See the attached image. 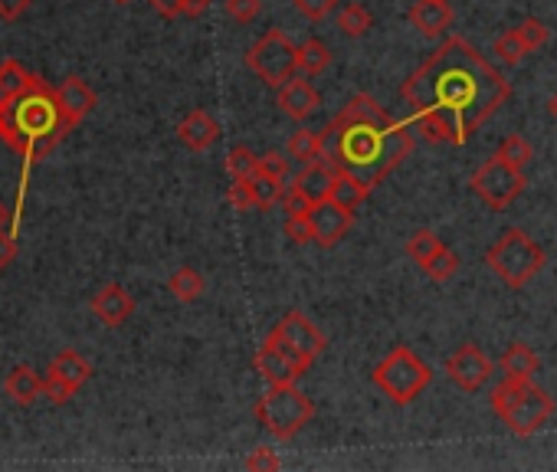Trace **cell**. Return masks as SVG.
Wrapping results in <instances>:
<instances>
[{
	"label": "cell",
	"instance_id": "cell-1",
	"mask_svg": "<svg viewBox=\"0 0 557 472\" xmlns=\"http://www.w3.org/2000/svg\"><path fill=\"white\" fill-rule=\"evenodd\" d=\"M400 96L426 141L462 148L512 99V82L466 37L453 33L407 76Z\"/></svg>",
	"mask_w": 557,
	"mask_h": 472
},
{
	"label": "cell",
	"instance_id": "cell-2",
	"mask_svg": "<svg viewBox=\"0 0 557 472\" xmlns=\"http://www.w3.org/2000/svg\"><path fill=\"white\" fill-rule=\"evenodd\" d=\"M322 141L325 161L331 168L361 177L371 187H377L390 171L400 168L413 151L407 122L394 118L371 96H354L325 125Z\"/></svg>",
	"mask_w": 557,
	"mask_h": 472
},
{
	"label": "cell",
	"instance_id": "cell-3",
	"mask_svg": "<svg viewBox=\"0 0 557 472\" xmlns=\"http://www.w3.org/2000/svg\"><path fill=\"white\" fill-rule=\"evenodd\" d=\"M66 128L69 125L63 109H59L56 89L43 86L37 76H30L27 89L0 109V135L14 148L27 151L30 158H37L40 151H50Z\"/></svg>",
	"mask_w": 557,
	"mask_h": 472
},
{
	"label": "cell",
	"instance_id": "cell-4",
	"mask_svg": "<svg viewBox=\"0 0 557 472\" xmlns=\"http://www.w3.org/2000/svg\"><path fill=\"white\" fill-rule=\"evenodd\" d=\"M492 413L499 417L515 436H535L554 413V397L535 381H512L492 387Z\"/></svg>",
	"mask_w": 557,
	"mask_h": 472
},
{
	"label": "cell",
	"instance_id": "cell-5",
	"mask_svg": "<svg viewBox=\"0 0 557 472\" xmlns=\"http://www.w3.org/2000/svg\"><path fill=\"white\" fill-rule=\"evenodd\" d=\"M544 263H548V256H544L541 243L531 240L521 227L502 230V236L489 246V253H485V266H489L508 289H525L544 269Z\"/></svg>",
	"mask_w": 557,
	"mask_h": 472
},
{
	"label": "cell",
	"instance_id": "cell-6",
	"mask_svg": "<svg viewBox=\"0 0 557 472\" xmlns=\"http://www.w3.org/2000/svg\"><path fill=\"white\" fill-rule=\"evenodd\" d=\"M371 381H374L377 391H381L390 400V404L407 407V404H413V400H417L426 391V387H430L433 371H430V364H426L413 348L397 345L371 371Z\"/></svg>",
	"mask_w": 557,
	"mask_h": 472
},
{
	"label": "cell",
	"instance_id": "cell-7",
	"mask_svg": "<svg viewBox=\"0 0 557 472\" xmlns=\"http://www.w3.org/2000/svg\"><path fill=\"white\" fill-rule=\"evenodd\" d=\"M315 417V404L295 384H276L256 400V420L276 436V440H292L299 436Z\"/></svg>",
	"mask_w": 557,
	"mask_h": 472
},
{
	"label": "cell",
	"instance_id": "cell-8",
	"mask_svg": "<svg viewBox=\"0 0 557 472\" xmlns=\"http://www.w3.org/2000/svg\"><path fill=\"white\" fill-rule=\"evenodd\" d=\"M246 66L266 82V86H282L299 73V46H295L286 30H266L250 50H246Z\"/></svg>",
	"mask_w": 557,
	"mask_h": 472
},
{
	"label": "cell",
	"instance_id": "cell-9",
	"mask_svg": "<svg viewBox=\"0 0 557 472\" xmlns=\"http://www.w3.org/2000/svg\"><path fill=\"white\" fill-rule=\"evenodd\" d=\"M469 184H472V191L482 197L485 207L505 210L508 204H515L521 191H525V171L495 155V158L485 161L476 174H472Z\"/></svg>",
	"mask_w": 557,
	"mask_h": 472
},
{
	"label": "cell",
	"instance_id": "cell-10",
	"mask_svg": "<svg viewBox=\"0 0 557 472\" xmlns=\"http://www.w3.org/2000/svg\"><path fill=\"white\" fill-rule=\"evenodd\" d=\"M253 364H256L259 377H263L269 387H276V384H295L299 377L308 374V368H312L315 361L305 358L302 351H295L292 345H286V341L269 332L263 345H259Z\"/></svg>",
	"mask_w": 557,
	"mask_h": 472
},
{
	"label": "cell",
	"instance_id": "cell-11",
	"mask_svg": "<svg viewBox=\"0 0 557 472\" xmlns=\"http://www.w3.org/2000/svg\"><path fill=\"white\" fill-rule=\"evenodd\" d=\"M446 374L459 391L479 394L482 387L492 381L495 364L489 361V354H485L479 345H462L453 358H446Z\"/></svg>",
	"mask_w": 557,
	"mask_h": 472
},
{
	"label": "cell",
	"instance_id": "cell-12",
	"mask_svg": "<svg viewBox=\"0 0 557 472\" xmlns=\"http://www.w3.org/2000/svg\"><path fill=\"white\" fill-rule=\"evenodd\" d=\"M354 223V210L338 204V200H318V204H312V210H308V227H312V243L325 246V250H331V246H338V240H345V233L351 230Z\"/></svg>",
	"mask_w": 557,
	"mask_h": 472
},
{
	"label": "cell",
	"instance_id": "cell-13",
	"mask_svg": "<svg viewBox=\"0 0 557 472\" xmlns=\"http://www.w3.org/2000/svg\"><path fill=\"white\" fill-rule=\"evenodd\" d=\"M272 335L282 338L286 345H292L295 351H302L305 358H312V361H315L318 354L325 351V345H328L325 335L318 332V328H315L312 322H308V318H305L302 312H286V315H282L279 325L272 328Z\"/></svg>",
	"mask_w": 557,
	"mask_h": 472
},
{
	"label": "cell",
	"instance_id": "cell-14",
	"mask_svg": "<svg viewBox=\"0 0 557 472\" xmlns=\"http://www.w3.org/2000/svg\"><path fill=\"white\" fill-rule=\"evenodd\" d=\"M89 309L105 328H122L128 318L135 315V299H132V292H128L125 286L109 282V286H102L96 295H92Z\"/></svg>",
	"mask_w": 557,
	"mask_h": 472
},
{
	"label": "cell",
	"instance_id": "cell-15",
	"mask_svg": "<svg viewBox=\"0 0 557 472\" xmlns=\"http://www.w3.org/2000/svg\"><path fill=\"white\" fill-rule=\"evenodd\" d=\"M279 109L286 118H292V122H308L315 112H318V105H322V99H318V92L312 82H305V79H289V82H282L279 86Z\"/></svg>",
	"mask_w": 557,
	"mask_h": 472
},
{
	"label": "cell",
	"instance_id": "cell-16",
	"mask_svg": "<svg viewBox=\"0 0 557 472\" xmlns=\"http://www.w3.org/2000/svg\"><path fill=\"white\" fill-rule=\"evenodd\" d=\"M56 99H59V109H63V118H66L69 128L79 125L82 118L96 109V92H92L89 82L79 79V76H66L63 82H59Z\"/></svg>",
	"mask_w": 557,
	"mask_h": 472
},
{
	"label": "cell",
	"instance_id": "cell-17",
	"mask_svg": "<svg viewBox=\"0 0 557 472\" xmlns=\"http://www.w3.org/2000/svg\"><path fill=\"white\" fill-rule=\"evenodd\" d=\"M410 23L413 30H420L423 37H443V33L453 27V7L443 4V0H417L410 7Z\"/></svg>",
	"mask_w": 557,
	"mask_h": 472
},
{
	"label": "cell",
	"instance_id": "cell-18",
	"mask_svg": "<svg viewBox=\"0 0 557 472\" xmlns=\"http://www.w3.org/2000/svg\"><path fill=\"white\" fill-rule=\"evenodd\" d=\"M177 138H181L184 148H191V151H207V148L213 145V141L220 138V125H217V118H213L210 112L194 109L191 115L184 118L181 125H177Z\"/></svg>",
	"mask_w": 557,
	"mask_h": 472
},
{
	"label": "cell",
	"instance_id": "cell-19",
	"mask_svg": "<svg viewBox=\"0 0 557 472\" xmlns=\"http://www.w3.org/2000/svg\"><path fill=\"white\" fill-rule=\"evenodd\" d=\"M335 168L325 161V158H318L312 164H305V171L295 177V191H299L308 204H318V200H325L331 194V184H335Z\"/></svg>",
	"mask_w": 557,
	"mask_h": 472
},
{
	"label": "cell",
	"instance_id": "cell-20",
	"mask_svg": "<svg viewBox=\"0 0 557 472\" xmlns=\"http://www.w3.org/2000/svg\"><path fill=\"white\" fill-rule=\"evenodd\" d=\"M4 391L17 407H33L43 397V377L33 371L30 364H17V368L7 374Z\"/></svg>",
	"mask_w": 557,
	"mask_h": 472
},
{
	"label": "cell",
	"instance_id": "cell-21",
	"mask_svg": "<svg viewBox=\"0 0 557 472\" xmlns=\"http://www.w3.org/2000/svg\"><path fill=\"white\" fill-rule=\"evenodd\" d=\"M46 374L56 377V381L69 384V387H73V391H79V387L92 377V364H89L86 358H82L79 351L63 348V351H59L56 358L50 361V371H46Z\"/></svg>",
	"mask_w": 557,
	"mask_h": 472
},
{
	"label": "cell",
	"instance_id": "cell-22",
	"mask_svg": "<svg viewBox=\"0 0 557 472\" xmlns=\"http://www.w3.org/2000/svg\"><path fill=\"white\" fill-rule=\"evenodd\" d=\"M538 371H541V358L525 345V341H515V345H508V351L502 354V374L512 377V381H531Z\"/></svg>",
	"mask_w": 557,
	"mask_h": 472
},
{
	"label": "cell",
	"instance_id": "cell-23",
	"mask_svg": "<svg viewBox=\"0 0 557 472\" xmlns=\"http://www.w3.org/2000/svg\"><path fill=\"white\" fill-rule=\"evenodd\" d=\"M286 151L295 161H305V164L325 158L322 132H312V128H295V132L289 135V141H286Z\"/></svg>",
	"mask_w": 557,
	"mask_h": 472
},
{
	"label": "cell",
	"instance_id": "cell-24",
	"mask_svg": "<svg viewBox=\"0 0 557 472\" xmlns=\"http://www.w3.org/2000/svg\"><path fill=\"white\" fill-rule=\"evenodd\" d=\"M204 289H207V282H204V276H200L194 266H181L168 279V292L174 295L177 302H184V305L187 302H197L200 295H204Z\"/></svg>",
	"mask_w": 557,
	"mask_h": 472
},
{
	"label": "cell",
	"instance_id": "cell-25",
	"mask_svg": "<svg viewBox=\"0 0 557 472\" xmlns=\"http://www.w3.org/2000/svg\"><path fill=\"white\" fill-rule=\"evenodd\" d=\"M371 191H374V187H371V184H364L361 177H354V174H348V171H338L328 197L354 210V207L361 204V200H367V194H371Z\"/></svg>",
	"mask_w": 557,
	"mask_h": 472
},
{
	"label": "cell",
	"instance_id": "cell-26",
	"mask_svg": "<svg viewBox=\"0 0 557 472\" xmlns=\"http://www.w3.org/2000/svg\"><path fill=\"white\" fill-rule=\"evenodd\" d=\"M250 191H253V204L259 210H269L282 204V194H286V187H282V177H272L266 171H256L250 177Z\"/></svg>",
	"mask_w": 557,
	"mask_h": 472
},
{
	"label": "cell",
	"instance_id": "cell-27",
	"mask_svg": "<svg viewBox=\"0 0 557 472\" xmlns=\"http://www.w3.org/2000/svg\"><path fill=\"white\" fill-rule=\"evenodd\" d=\"M30 73L23 69L17 59H7V63H0V109L10 105L23 89H27Z\"/></svg>",
	"mask_w": 557,
	"mask_h": 472
},
{
	"label": "cell",
	"instance_id": "cell-28",
	"mask_svg": "<svg viewBox=\"0 0 557 472\" xmlns=\"http://www.w3.org/2000/svg\"><path fill=\"white\" fill-rule=\"evenodd\" d=\"M331 66V50H328V43L322 40H305L299 46V73L305 76H322L325 69Z\"/></svg>",
	"mask_w": 557,
	"mask_h": 472
},
{
	"label": "cell",
	"instance_id": "cell-29",
	"mask_svg": "<svg viewBox=\"0 0 557 472\" xmlns=\"http://www.w3.org/2000/svg\"><path fill=\"white\" fill-rule=\"evenodd\" d=\"M335 23H338V30L345 33V37H364L367 30L374 27V17L367 14V7L364 4H345L338 10V17H335Z\"/></svg>",
	"mask_w": 557,
	"mask_h": 472
},
{
	"label": "cell",
	"instance_id": "cell-30",
	"mask_svg": "<svg viewBox=\"0 0 557 472\" xmlns=\"http://www.w3.org/2000/svg\"><path fill=\"white\" fill-rule=\"evenodd\" d=\"M440 250H443V240L433 230H417V233L410 236V243H407V253H410V259L417 266L430 263V259L440 253Z\"/></svg>",
	"mask_w": 557,
	"mask_h": 472
},
{
	"label": "cell",
	"instance_id": "cell-31",
	"mask_svg": "<svg viewBox=\"0 0 557 472\" xmlns=\"http://www.w3.org/2000/svg\"><path fill=\"white\" fill-rule=\"evenodd\" d=\"M492 53L499 56L505 66H518L521 59H525L531 50L525 46V40L518 37V30H508V33H502V37H495V43H492Z\"/></svg>",
	"mask_w": 557,
	"mask_h": 472
},
{
	"label": "cell",
	"instance_id": "cell-32",
	"mask_svg": "<svg viewBox=\"0 0 557 472\" xmlns=\"http://www.w3.org/2000/svg\"><path fill=\"white\" fill-rule=\"evenodd\" d=\"M227 171L233 181H250V177L259 171V158L246 145H233L227 155Z\"/></svg>",
	"mask_w": 557,
	"mask_h": 472
},
{
	"label": "cell",
	"instance_id": "cell-33",
	"mask_svg": "<svg viewBox=\"0 0 557 472\" xmlns=\"http://www.w3.org/2000/svg\"><path fill=\"white\" fill-rule=\"evenodd\" d=\"M426 276H430L433 282H446V279H453L456 276V269H459V256L449 250V246H443L440 253H436L430 263H423L420 266Z\"/></svg>",
	"mask_w": 557,
	"mask_h": 472
},
{
	"label": "cell",
	"instance_id": "cell-34",
	"mask_svg": "<svg viewBox=\"0 0 557 472\" xmlns=\"http://www.w3.org/2000/svg\"><path fill=\"white\" fill-rule=\"evenodd\" d=\"M495 155H499L502 161H508V164H515V168L525 171L535 151H531L528 138H521V135H508V138L502 141V145H499V151H495Z\"/></svg>",
	"mask_w": 557,
	"mask_h": 472
},
{
	"label": "cell",
	"instance_id": "cell-35",
	"mask_svg": "<svg viewBox=\"0 0 557 472\" xmlns=\"http://www.w3.org/2000/svg\"><path fill=\"white\" fill-rule=\"evenodd\" d=\"M515 30H518V37L525 40V46H528V50H541V46L548 43V27H544V23H541L538 17H528V20H521Z\"/></svg>",
	"mask_w": 557,
	"mask_h": 472
},
{
	"label": "cell",
	"instance_id": "cell-36",
	"mask_svg": "<svg viewBox=\"0 0 557 472\" xmlns=\"http://www.w3.org/2000/svg\"><path fill=\"white\" fill-rule=\"evenodd\" d=\"M292 4L305 20H315V23H322L338 10V0H292Z\"/></svg>",
	"mask_w": 557,
	"mask_h": 472
},
{
	"label": "cell",
	"instance_id": "cell-37",
	"mask_svg": "<svg viewBox=\"0 0 557 472\" xmlns=\"http://www.w3.org/2000/svg\"><path fill=\"white\" fill-rule=\"evenodd\" d=\"M263 10V0H227V14L236 23H253Z\"/></svg>",
	"mask_w": 557,
	"mask_h": 472
},
{
	"label": "cell",
	"instance_id": "cell-38",
	"mask_svg": "<svg viewBox=\"0 0 557 472\" xmlns=\"http://www.w3.org/2000/svg\"><path fill=\"white\" fill-rule=\"evenodd\" d=\"M282 230L292 243H312V227H308V214H289L286 223H282Z\"/></svg>",
	"mask_w": 557,
	"mask_h": 472
},
{
	"label": "cell",
	"instance_id": "cell-39",
	"mask_svg": "<svg viewBox=\"0 0 557 472\" xmlns=\"http://www.w3.org/2000/svg\"><path fill=\"white\" fill-rule=\"evenodd\" d=\"M76 391H73V387H69V384H63V381H56V377H50V374H46L43 377V397L46 400H50V404H66V400L69 397H73Z\"/></svg>",
	"mask_w": 557,
	"mask_h": 472
},
{
	"label": "cell",
	"instance_id": "cell-40",
	"mask_svg": "<svg viewBox=\"0 0 557 472\" xmlns=\"http://www.w3.org/2000/svg\"><path fill=\"white\" fill-rule=\"evenodd\" d=\"M250 472H259V469H279V456L269 450V446H256V450L246 456L243 463Z\"/></svg>",
	"mask_w": 557,
	"mask_h": 472
},
{
	"label": "cell",
	"instance_id": "cell-41",
	"mask_svg": "<svg viewBox=\"0 0 557 472\" xmlns=\"http://www.w3.org/2000/svg\"><path fill=\"white\" fill-rule=\"evenodd\" d=\"M227 200H230V207H236V210H250V207H256V204H253L250 181H233L230 191H227Z\"/></svg>",
	"mask_w": 557,
	"mask_h": 472
},
{
	"label": "cell",
	"instance_id": "cell-42",
	"mask_svg": "<svg viewBox=\"0 0 557 472\" xmlns=\"http://www.w3.org/2000/svg\"><path fill=\"white\" fill-rule=\"evenodd\" d=\"M259 171H266L272 177H286L289 174V161L282 151H266L263 158H259Z\"/></svg>",
	"mask_w": 557,
	"mask_h": 472
},
{
	"label": "cell",
	"instance_id": "cell-43",
	"mask_svg": "<svg viewBox=\"0 0 557 472\" xmlns=\"http://www.w3.org/2000/svg\"><path fill=\"white\" fill-rule=\"evenodd\" d=\"M282 207H286V217L289 214H308V210H312V204H308L295 187H286V194H282Z\"/></svg>",
	"mask_w": 557,
	"mask_h": 472
},
{
	"label": "cell",
	"instance_id": "cell-44",
	"mask_svg": "<svg viewBox=\"0 0 557 472\" xmlns=\"http://www.w3.org/2000/svg\"><path fill=\"white\" fill-rule=\"evenodd\" d=\"M27 7H30V0H0V20H17L27 14Z\"/></svg>",
	"mask_w": 557,
	"mask_h": 472
},
{
	"label": "cell",
	"instance_id": "cell-45",
	"mask_svg": "<svg viewBox=\"0 0 557 472\" xmlns=\"http://www.w3.org/2000/svg\"><path fill=\"white\" fill-rule=\"evenodd\" d=\"M151 7L158 10L161 17H181L184 14V7H187V0H151Z\"/></svg>",
	"mask_w": 557,
	"mask_h": 472
},
{
	"label": "cell",
	"instance_id": "cell-46",
	"mask_svg": "<svg viewBox=\"0 0 557 472\" xmlns=\"http://www.w3.org/2000/svg\"><path fill=\"white\" fill-rule=\"evenodd\" d=\"M17 259V243L10 240V233L0 230V269H7Z\"/></svg>",
	"mask_w": 557,
	"mask_h": 472
},
{
	"label": "cell",
	"instance_id": "cell-47",
	"mask_svg": "<svg viewBox=\"0 0 557 472\" xmlns=\"http://www.w3.org/2000/svg\"><path fill=\"white\" fill-rule=\"evenodd\" d=\"M207 7H210V0H187L184 14L187 17H200V14H207Z\"/></svg>",
	"mask_w": 557,
	"mask_h": 472
},
{
	"label": "cell",
	"instance_id": "cell-48",
	"mask_svg": "<svg viewBox=\"0 0 557 472\" xmlns=\"http://www.w3.org/2000/svg\"><path fill=\"white\" fill-rule=\"evenodd\" d=\"M548 112H551V118L557 122V92H554V96L548 99Z\"/></svg>",
	"mask_w": 557,
	"mask_h": 472
},
{
	"label": "cell",
	"instance_id": "cell-49",
	"mask_svg": "<svg viewBox=\"0 0 557 472\" xmlns=\"http://www.w3.org/2000/svg\"><path fill=\"white\" fill-rule=\"evenodd\" d=\"M115 4H128V0H115Z\"/></svg>",
	"mask_w": 557,
	"mask_h": 472
},
{
	"label": "cell",
	"instance_id": "cell-50",
	"mask_svg": "<svg viewBox=\"0 0 557 472\" xmlns=\"http://www.w3.org/2000/svg\"><path fill=\"white\" fill-rule=\"evenodd\" d=\"M443 4H449V0H443Z\"/></svg>",
	"mask_w": 557,
	"mask_h": 472
}]
</instances>
